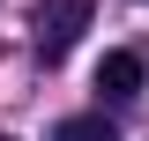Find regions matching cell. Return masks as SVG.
<instances>
[{"instance_id":"cell-1","label":"cell","mask_w":149,"mask_h":141,"mask_svg":"<svg viewBox=\"0 0 149 141\" xmlns=\"http://www.w3.org/2000/svg\"><path fill=\"white\" fill-rule=\"evenodd\" d=\"M90 15H97V0H37V59L60 67L74 52V37L90 30Z\"/></svg>"},{"instance_id":"cell-2","label":"cell","mask_w":149,"mask_h":141,"mask_svg":"<svg viewBox=\"0 0 149 141\" xmlns=\"http://www.w3.org/2000/svg\"><path fill=\"white\" fill-rule=\"evenodd\" d=\"M97 89H104L112 104L142 97V52H104V67H97Z\"/></svg>"},{"instance_id":"cell-3","label":"cell","mask_w":149,"mask_h":141,"mask_svg":"<svg viewBox=\"0 0 149 141\" xmlns=\"http://www.w3.org/2000/svg\"><path fill=\"white\" fill-rule=\"evenodd\" d=\"M52 141H112V119H90V111H82V119H60Z\"/></svg>"},{"instance_id":"cell-4","label":"cell","mask_w":149,"mask_h":141,"mask_svg":"<svg viewBox=\"0 0 149 141\" xmlns=\"http://www.w3.org/2000/svg\"><path fill=\"white\" fill-rule=\"evenodd\" d=\"M0 141H15V134H0Z\"/></svg>"}]
</instances>
